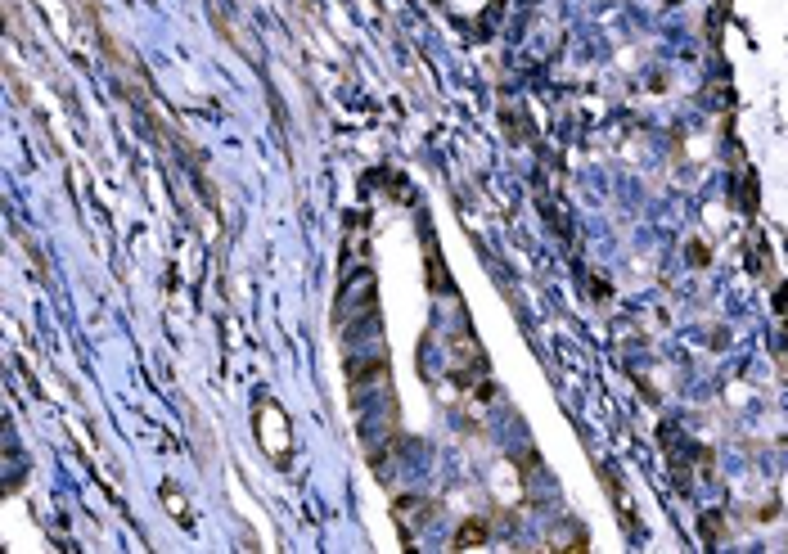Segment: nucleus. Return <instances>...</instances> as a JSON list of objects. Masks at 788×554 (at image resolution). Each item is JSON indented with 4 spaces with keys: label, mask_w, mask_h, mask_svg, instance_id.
I'll return each mask as SVG.
<instances>
[{
    "label": "nucleus",
    "mask_w": 788,
    "mask_h": 554,
    "mask_svg": "<svg viewBox=\"0 0 788 554\" xmlns=\"http://www.w3.org/2000/svg\"><path fill=\"white\" fill-rule=\"evenodd\" d=\"M482 541H487V527L482 523H464L460 532H455V545H460V550L464 545H482Z\"/></svg>",
    "instance_id": "obj_1"
}]
</instances>
